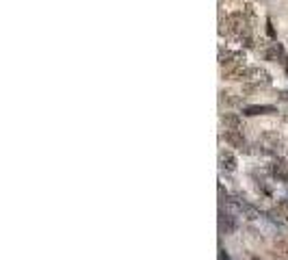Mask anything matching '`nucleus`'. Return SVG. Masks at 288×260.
Masks as SVG:
<instances>
[{
  "label": "nucleus",
  "mask_w": 288,
  "mask_h": 260,
  "mask_svg": "<svg viewBox=\"0 0 288 260\" xmlns=\"http://www.w3.org/2000/svg\"><path fill=\"white\" fill-rule=\"evenodd\" d=\"M279 145H282V139L275 135V133H265L260 137V152H265V154H273L279 150Z\"/></svg>",
  "instance_id": "nucleus-3"
},
{
  "label": "nucleus",
  "mask_w": 288,
  "mask_h": 260,
  "mask_svg": "<svg viewBox=\"0 0 288 260\" xmlns=\"http://www.w3.org/2000/svg\"><path fill=\"white\" fill-rule=\"evenodd\" d=\"M277 109L273 104H249V107H243V115L247 117H256V115H275Z\"/></svg>",
  "instance_id": "nucleus-5"
},
{
  "label": "nucleus",
  "mask_w": 288,
  "mask_h": 260,
  "mask_svg": "<svg viewBox=\"0 0 288 260\" xmlns=\"http://www.w3.org/2000/svg\"><path fill=\"white\" fill-rule=\"evenodd\" d=\"M219 165L221 169H226V172H234L236 169V158L232 152H221L219 154Z\"/></svg>",
  "instance_id": "nucleus-12"
},
{
  "label": "nucleus",
  "mask_w": 288,
  "mask_h": 260,
  "mask_svg": "<svg viewBox=\"0 0 288 260\" xmlns=\"http://www.w3.org/2000/svg\"><path fill=\"white\" fill-rule=\"evenodd\" d=\"M223 139H226L232 148L247 152V139H245V135L241 133V130H226V133H223Z\"/></svg>",
  "instance_id": "nucleus-4"
},
{
  "label": "nucleus",
  "mask_w": 288,
  "mask_h": 260,
  "mask_svg": "<svg viewBox=\"0 0 288 260\" xmlns=\"http://www.w3.org/2000/svg\"><path fill=\"white\" fill-rule=\"evenodd\" d=\"M249 70L247 65H238V68H230L223 72V78L228 80H249Z\"/></svg>",
  "instance_id": "nucleus-9"
},
{
  "label": "nucleus",
  "mask_w": 288,
  "mask_h": 260,
  "mask_svg": "<svg viewBox=\"0 0 288 260\" xmlns=\"http://www.w3.org/2000/svg\"><path fill=\"white\" fill-rule=\"evenodd\" d=\"M277 210H279V213H282L284 221H288V198H286V200H279V202H277Z\"/></svg>",
  "instance_id": "nucleus-13"
},
{
  "label": "nucleus",
  "mask_w": 288,
  "mask_h": 260,
  "mask_svg": "<svg viewBox=\"0 0 288 260\" xmlns=\"http://www.w3.org/2000/svg\"><path fill=\"white\" fill-rule=\"evenodd\" d=\"M267 32L275 39V28H273V24H271V20H267Z\"/></svg>",
  "instance_id": "nucleus-14"
},
{
  "label": "nucleus",
  "mask_w": 288,
  "mask_h": 260,
  "mask_svg": "<svg viewBox=\"0 0 288 260\" xmlns=\"http://www.w3.org/2000/svg\"><path fill=\"white\" fill-rule=\"evenodd\" d=\"M284 48H282V44H269L267 48H265V59L267 61H279V63H282L284 61Z\"/></svg>",
  "instance_id": "nucleus-10"
},
{
  "label": "nucleus",
  "mask_w": 288,
  "mask_h": 260,
  "mask_svg": "<svg viewBox=\"0 0 288 260\" xmlns=\"http://www.w3.org/2000/svg\"><path fill=\"white\" fill-rule=\"evenodd\" d=\"M219 32L221 35H232V39L241 37V35H247L249 30V20H247V15L243 11H236V13H230L228 18L221 20V26H219Z\"/></svg>",
  "instance_id": "nucleus-1"
},
{
  "label": "nucleus",
  "mask_w": 288,
  "mask_h": 260,
  "mask_svg": "<svg viewBox=\"0 0 288 260\" xmlns=\"http://www.w3.org/2000/svg\"><path fill=\"white\" fill-rule=\"evenodd\" d=\"M282 65H284V70H286V74H288V56H284V61H282Z\"/></svg>",
  "instance_id": "nucleus-15"
},
{
  "label": "nucleus",
  "mask_w": 288,
  "mask_h": 260,
  "mask_svg": "<svg viewBox=\"0 0 288 260\" xmlns=\"http://www.w3.org/2000/svg\"><path fill=\"white\" fill-rule=\"evenodd\" d=\"M221 124H223V128L226 130H245V121H243V117L238 115V113H223L221 115Z\"/></svg>",
  "instance_id": "nucleus-7"
},
{
  "label": "nucleus",
  "mask_w": 288,
  "mask_h": 260,
  "mask_svg": "<svg viewBox=\"0 0 288 260\" xmlns=\"http://www.w3.org/2000/svg\"><path fill=\"white\" fill-rule=\"evenodd\" d=\"M282 100H286V102H288V91H282Z\"/></svg>",
  "instance_id": "nucleus-16"
},
{
  "label": "nucleus",
  "mask_w": 288,
  "mask_h": 260,
  "mask_svg": "<svg viewBox=\"0 0 288 260\" xmlns=\"http://www.w3.org/2000/svg\"><path fill=\"white\" fill-rule=\"evenodd\" d=\"M247 83H256V87H267V85H271V76H269L267 70L251 68L249 70V80H247Z\"/></svg>",
  "instance_id": "nucleus-8"
},
{
  "label": "nucleus",
  "mask_w": 288,
  "mask_h": 260,
  "mask_svg": "<svg viewBox=\"0 0 288 260\" xmlns=\"http://www.w3.org/2000/svg\"><path fill=\"white\" fill-rule=\"evenodd\" d=\"M219 65L226 70L245 65V52L243 50H221L219 52Z\"/></svg>",
  "instance_id": "nucleus-2"
},
{
  "label": "nucleus",
  "mask_w": 288,
  "mask_h": 260,
  "mask_svg": "<svg viewBox=\"0 0 288 260\" xmlns=\"http://www.w3.org/2000/svg\"><path fill=\"white\" fill-rule=\"evenodd\" d=\"M219 228H221V232H226V234H230V232H234L236 230V221H234V217H232L230 213H219Z\"/></svg>",
  "instance_id": "nucleus-11"
},
{
  "label": "nucleus",
  "mask_w": 288,
  "mask_h": 260,
  "mask_svg": "<svg viewBox=\"0 0 288 260\" xmlns=\"http://www.w3.org/2000/svg\"><path fill=\"white\" fill-rule=\"evenodd\" d=\"M269 174L273 176L277 182H288V162L282 160V158L273 160V162L269 165Z\"/></svg>",
  "instance_id": "nucleus-6"
}]
</instances>
